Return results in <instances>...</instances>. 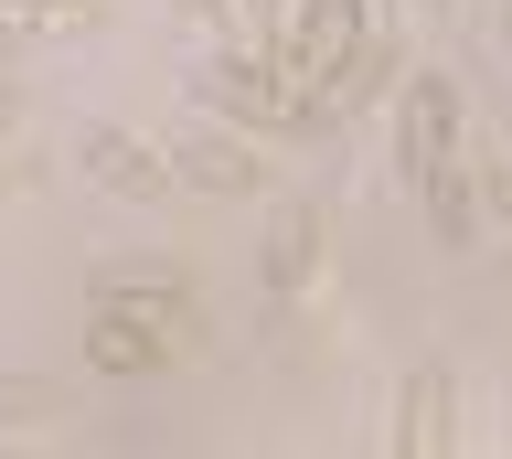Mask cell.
Here are the masks:
<instances>
[{"label":"cell","mask_w":512,"mask_h":459,"mask_svg":"<svg viewBox=\"0 0 512 459\" xmlns=\"http://www.w3.org/2000/svg\"><path fill=\"white\" fill-rule=\"evenodd\" d=\"M75 161H86V182H96V193H118V203H171V193H192L171 150H150V139L107 129V118H96V129L75 139Z\"/></svg>","instance_id":"3"},{"label":"cell","mask_w":512,"mask_h":459,"mask_svg":"<svg viewBox=\"0 0 512 459\" xmlns=\"http://www.w3.org/2000/svg\"><path fill=\"white\" fill-rule=\"evenodd\" d=\"M171 161H182V182H192V193H235V203L278 182V171L256 161L246 139H171Z\"/></svg>","instance_id":"6"},{"label":"cell","mask_w":512,"mask_h":459,"mask_svg":"<svg viewBox=\"0 0 512 459\" xmlns=\"http://www.w3.org/2000/svg\"><path fill=\"white\" fill-rule=\"evenodd\" d=\"M491 203H502V225H512V171H491Z\"/></svg>","instance_id":"9"},{"label":"cell","mask_w":512,"mask_h":459,"mask_svg":"<svg viewBox=\"0 0 512 459\" xmlns=\"http://www.w3.org/2000/svg\"><path fill=\"white\" fill-rule=\"evenodd\" d=\"M182 11H192V22H214V11H235V0H182Z\"/></svg>","instance_id":"10"},{"label":"cell","mask_w":512,"mask_h":459,"mask_svg":"<svg viewBox=\"0 0 512 459\" xmlns=\"http://www.w3.org/2000/svg\"><path fill=\"white\" fill-rule=\"evenodd\" d=\"M406 11H416V22H448V11H459V0H406Z\"/></svg>","instance_id":"8"},{"label":"cell","mask_w":512,"mask_h":459,"mask_svg":"<svg viewBox=\"0 0 512 459\" xmlns=\"http://www.w3.org/2000/svg\"><path fill=\"white\" fill-rule=\"evenodd\" d=\"M459 150H470V118H459V86H448V75H406V86H395V161H406V182L448 171Z\"/></svg>","instance_id":"1"},{"label":"cell","mask_w":512,"mask_h":459,"mask_svg":"<svg viewBox=\"0 0 512 459\" xmlns=\"http://www.w3.org/2000/svg\"><path fill=\"white\" fill-rule=\"evenodd\" d=\"M395 449L406 459L459 449V385H448V363H416L406 374V395H395Z\"/></svg>","instance_id":"4"},{"label":"cell","mask_w":512,"mask_h":459,"mask_svg":"<svg viewBox=\"0 0 512 459\" xmlns=\"http://www.w3.org/2000/svg\"><path fill=\"white\" fill-rule=\"evenodd\" d=\"M320 278V203H278L267 225V299H310Z\"/></svg>","instance_id":"5"},{"label":"cell","mask_w":512,"mask_h":459,"mask_svg":"<svg viewBox=\"0 0 512 459\" xmlns=\"http://www.w3.org/2000/svg\"><path fill=\"white\" fill-rule=\"evenodd\" d=\"M182 342V310H160V299H96L86 310V363L96 374H160Z\"/></svg>","instance_id":"2"},{"label":"cell","mask_w":512,"mask_h":459,"mask_svg":"<svg viewBox=\"0 0 512 459\" xmlns=\"http://www.w3.org/2000/svg\"><path fill=\"white\" fill-rule=\"evenodd\" d=\"M416 193H427V214H438L448 246H480V171H470V150H459L448 171H427Z\"/></svg>","instance_id":"7"}]
</instances>
